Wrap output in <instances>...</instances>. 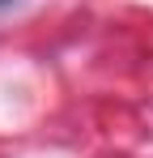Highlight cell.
Instances as JSON below:
<instances>
[{
	"label": "cell",
	"mask_w": 153,
	"mask_h": 158,
	"mask_svg": "<svg viewBox=\"0 0 153 158\" xmlns=\"http://www.w3.org/2000/svg\"><path fill=\"white\" fill-rule=\"evenodd\" d=\"M0 4H9V0H0Z\"/></svg>",
	"instance_id": "6da1fadb"
}]
</instances>
